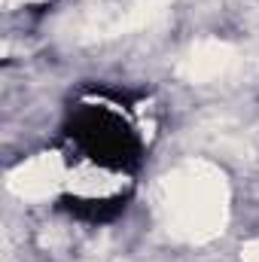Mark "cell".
<instances>
[{
    "mask_svg": "<svg viewBox=\"0 0 259 262\" xmlns=\"http://www.w3.org/2000/svg\"><path fill=\"white\" fill-rule=\"evenodd\" d=\"M128 198L131 192H113V195H58L55 207L79 220V223H89V226H107L113 223L116 216L125 213L128 207Z\"/></svg>",
    "mask_w": 259,
    "mask_h": 262,
    "instance_id": "2",
    "label": "cell"
},
{
    "mask_svg": "<svg viewBox=\"0 0 259 262\" xmlns=\"http://www.w3.org/2000/svg\"><path fill=\"white\" fill-rule=\"evenodd\" d=\"M125 92L89 89L82 101L67 110L61 143L76 162H89L110 174H137L143 165V137L122 110Z\"/></svg>",
    "mask_w": 259,
    "mask_h": 262,
    "instance_id": "1",
    "label": "cell"
}]
</instances>
